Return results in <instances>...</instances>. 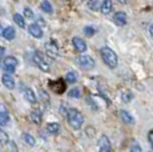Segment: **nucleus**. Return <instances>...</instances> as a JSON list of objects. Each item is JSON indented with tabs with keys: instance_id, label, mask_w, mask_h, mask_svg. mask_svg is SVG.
<instances>
[{
	"instance_id": "nucleus-5",
	"label": "nucleus",
	"mask_w": 153,
	"mask_h": 152,
	"mask_svg": "<svg viewBox=\"0 0 153 152\" xmlns=\"http://www.w3.org/2000/svg\"><path fill=\"white\" fill-rule=\"evenodd\" d=\"M49 87H51V89L55 93H59V95H61L63 92H65V89H67L65 81H64L63 79H56V80L49 81Z\"/></svg>"
},
{
	"instance_id": "nucleus-8",
	"label": "nucleus",
	"mask_w": 153,
	"mask_h": 152,
	"mask_svg": "<svg viewBox=\"0 0 153 152\" xmlns=\"http://www.w3.org/2000/svg\"><path fill=\"white\" fill-rule=\"evenodd\" d=\"M72 44H73V47H75V49L77 52H85L87 51V43H85L81 37L75 36L72 39Z\"/></svg>"
},
{
	"instance_id": "nucleus-18",
	"label": "nucleus",
	"mask_w": 153,
	"mask_h": 152,
	"mask_svg": "<svg viewBox=\"0 0 153 152\" xmlns=\"http://www.w3.org/2000/svg\"><path fill=\"white\" fill-rule=\"evenodd\" d=\"M40 8H42V11L47 13H52L53 12V7H52V4L49 1H47V0H44V1L40 3Z\"/></svg>"
},
{
	"instance_id": "nucleus-31",
	"label": "nucleus",
	"mask_w": 153,
	"mask_h": 152,
	"mask_svg": "<svg viewBox=\"0 0 153 152\" xmlns=\"http://www.w3.org/2000/svg\"><path fill=\"white\" fill-rule=\"evenodd\" d=\"M148 139H149V142H151V144L153 145V131H149V133H148Z\"/></svg>"
},
{
	"instance_id": "nucleus-7",
	"label": "nucleus",
	"mask_w": 153,
	"mask_h": 152,
	"mask_svg": "<svg viewBox=\"0 0 153 152\" xmlns=\"http://www.w3.org/2000/svg\"><path fill=\"white\" fill-rule=\"evenodd\" d=\"M44 48H45V52L48 54V56L55 57V59H57V57H59V47H57V44H56L55 42L45 43Z\"/></svg>"
},
{
	"instance_id": "nucleus-26",
	"label": "nucleus",
	"mask_w": 153,
	"mask_h": 152,
	"mask_svg": "<svg viewBox=\"0 0 153 152\" xmlns=\"http://www.w3.org/2000/svg\"><path fill=\"white\" fill-rule=\"evenodd\" d=\"M68 95L71 96V98H73V99H79L81 96V93H80V89H77V88H72L69 91Z\"/></svg>"
},
{
	"instance_id": "nucleus-12",
	"label": "nucleus",
	"mask_w": 153,
	"mask_h": 152,
	"mask_svg": "<svg viewBox=\"0 0 153 152\" xmlns=\"http://www.w3.org/2000/svg\"><path fill=\"white\" fill-rule=\"evenodd\" d=\"M1 81H3V84H4L8 89H13L15 88V80H13V77L10 74H4V75H3L1 76Z\"/></svg>"
},
{
	"instance_id": "nucleus-24",
	"label": "nucleus",
	"mask_w": 153,
	"mask_h": 152,
	"mask_svg": "<svg viewBox=\"0 0 153 152\" xmlns=\"http://www.w3.org/2000/svg\"><path fill=\"white\" fill-rule=\"evenodd\" d=\"M8 135L5 131H3L1 128H0V144H5V143H8Z\"/></svg>"
},
{
	"instance_id": "nucleus-27",
	"label": "nucleus",
	"mask_w": 153,
	"mask_h": 152,
	"mask_svg": "<svg viewBox=\"0 0 153 152\" xmlns=\"http://www.w3.org/2000/svg\"><path fill=\"white\" fill-rule=\"evenodd\" d=\"M88 7H89V8H91V10L96 11V10H97V8H99V7H100V8H101V4H100V3H99V1H96V0H95V1H89V3H88Z\"/></svg>"
},
{
	"instance_id": "nucleus-36",
	"label": "nucleus",
	"mask_w": 153,
	"mask_h": 152,
	"mask_svg": "<svg viewBox=\"0 0 153 152\" xmlns=\"http://www.w3.org/2000/svg\"><path fill=\"white\" fill-rule=\"evenodd\" d=\"M0 152H1V151H0Z\"/></svg>"
},
{
	"instance_id": "nucleus-4",
	"label": "nucleus",
	"mask_w": 153,
	"mask_h": 152,
	"mask_svg": "<svg viewBox=\"0 0 153 152\" xmlns=\"http://www.w3.org/2000/svg\"><path fill=\"white\" fill-rule=\"evenodd\" d=\"M77 64L83 69H92L95 67V60L91 56H88V55H80L77 57Z\"/></svg>"
},
{
	"instance_id": "nucleus-33",
	"label": "nucleus",
	"mask_w": 153,
	"mask_h": 152,
	"mask_svg": "<svg viewBox=\"0 0 153 152\" xmlns=\"http://www.w3.org/2000/svg\"><path fill=\"white\" fill-rule=\"evenodd\" d=\"M149 34H151V37L153 39V24L151 25V27H149Z\"/></svg>"
},
{
	"instance_id": "nucleus-29",
	"label": "nucleus",
	"mask_w": 153,
	"mask_h": 152,
	"mask_svg": "<svg viewBox=\"0 0 153 152\" xmlns=\"http://www.w3.org/2000/svg\"><path fill=\"white\" fill-rule=\"evenodd\" d=\"M24 15H25V17H28V19H32L33 17V12H32V10L31 8H24Z\"/></svg>"
},
{
	"instance_id": "nucleus-20",
	"label": "nucleus",
	"mask_w": 153,
	"mask_h": 152,
	"mask_svg": "<svg viewBox=\"0 0 153 152\" xmlns=\"http://www.w3.org/2000/svg\"><path fill=\"white\" fill-rule=\"evenodd\" d=\"M13 22L16 23V24L19 25L20 28H24V27H25L24 17H23L22 15H19V13H15V15H13Z\"/></svg>"
},
{
	"instance_id": "nucleus-17",
	"label": "nucleus",
	"mask_w": 153,
	"mask_h": 152,
	"mask_svg": "<svg viewBox=\"0 0 153 152\" xmlns=\"http://www.w3.org/2000/svg\"><path fill=\"white\" fill-rule=\"evenodd\" d=\"M8 121H10V115L1 106V110H0V125H5Z\"/></svg>"
},
{
	"instance_id": "nucleus-34",
	"label": "nucleus",
	"mask_w": 153,
	"mask_h": 152,
	"mask_svg": "<svg viewBox=\"0 0 153 152\" xmlns=\"http://www.w3.org/2000/svg\"><path fill=\"white\" fill-rule=\"evenodd\" d=\"M3 32H4V30H3V27H1V24H0V35L3 36Z\"/></svg>"
},
{
	"instance_id": "nucleus-14",
	"label": "nucleus",
	"mask_w": 153,
	"mask_h": 152,
	"mask_svg": "<svg viewBox=\"0 0 153 152\" xmlns=\"http://www.w3.org/2000/svg\"><path fill=\"white\" fill-rule=\"evenodd\" d=\"M120 118H121V120L125 123V124H133L134 123V119L132 118V115L128 112V111H120Z\"/></svg>"
},
{
	"instance_id": "nucleus-35",
	"label": "nucleus",
	"mask_w": 153,
	"mask_h": 152,
	"mask_svg": "<svg viewBox=\"0 0 153 152\" xmlns=\"http://www.w3.org/2000/svg\"><path fill=\"white\" fill-rule=\"evenodd\" d=\"M152 150H153V145H152Z\"/></svg>"
},
{
	"instance_id": "nucleus-1",
	"label": "nucleus",
	"mask_w": 153,
	"mask_h": 152,
	"mask_svg": "<svg viewBox=\"0 0 153 152\" xmlns=\"http://www.w3.org/2000/svg\"><path fill=\"white\" fill-rule=\"evenodd\" d=\"M65 116H67V121H68V124L72 128H75V130L81 128V125L84 123V116L80 111L75 110V108H71V110H68Z\"/></svg>"
},
{
	"instance_id": "nucleus-32",
	"label": "nucleus",
	"mask_w": 153,
	"mask_h": 152,
	"mask_svg": "<svg viewBox=\"0 0 153 152\" xmlns=\"http://www.w3.org/2000/svg\"><path fill=\"white\" fill-rule=\"evenodd\" d=\"M4 54H5V49L3 48V47H0V57H1Z\"/></svg>"
},
{
	"instance_id": "nucleus-6",
	"label": "nucleus",
	"mask_w": 153,
	"mask_h": 152,
	"mask_svg": "<svg viewBox=\"0 0 153 152\" xmlns=\"http://www.w3.org/2000/svg\"><path fill=\"white\" fill-rule=\"evenodd\" d=\"M33 61H35V64H36V66L42 69V71H44V72H48L49 71L48 61L44 59L43 55L40 54V52H35V54H33Z\"/></svg>"
},
{
	"instance_id": "nucleus-30",
	"label": "nucleus",
	"mask_w": 153,
	"mask_h": 152,
	"mask_svg": "<svg viewBox=\"0 0 153 152\" xmlns=\"http://www.w3.org/2000/svg\"><path fill=\"white\" fill-rule=\"evenodd\" d=\"M131 152H143V150H141V147L137 143H134V144H132L131 147Z\"/></svg>"
},
{
	"instance_id": "nucleus-22",
	"label": "nucleus",
	"mask_w": 153,
	"mask_h": 152,
	"mask_svg": "<svg viewBox=\"0 0 153 152\" xmlns=\"http://www.w3.org/2000/svg\"><path fill=\"white\" fill-rule=\"evenodd\" d=\"M67 81H68V83H76V81H77V74H76L75 71H69L68 74H67Z\"/></svg>"
},
{
	"instance_id": "nucleus-23",
	"label": "nucleus",
	"mask_w": 153,
	"mask_h": 152,
	"mask_svg": "<svg viewBox=\"0 0 153 152\" xmlns=\"http://www.w3.org/2000/svg\"><path fill=\"white\" fill-rule=\"evenodd\" d=\"M23 140H24V143H27L28 145H35V139L32 135H29V133H23Z\"/></svg>"
},
{
	"instance_id": "nucleus-9",
	"label": "nucleus",
	"mask_w": 153,
	"mask_h": 152,
	"mask_svg": "<svg viewBox=\"0 0 153 152\" xmlns=\"http://www.w3.org/2000/svg\"><path fill=\"white\" fill-rule=\"evenodd\" d=\"M113 22H114V24L119 25V27L125 25L126 24V15H125V12H121V11L116 12L113 15Z\"/></svg>"
},
{
	"instance_id": "nucleus-3",
	"label": "nucleus",
	"mask_w": 153,
	"mask_h": 152,
	"mask_svg": "<svg viewBox=\"0 0 153 152\" xmlns=\"http://www.w3.org/2000/svg\"><path fill=\"white\" fill-rule=\"evenodd\" d=\"M17 64H19V61H17V59L15 56H8L4 59V61H3V67H4L7 74H13L16 67H17Z\"/></svg>"
},
{
	"instance_id": "nucleus-19",
	"label": "nucleus",
	"mask_w": 153,
	"mask_h": 152,
	"mask_svg": "<svg viewBox=\"0 0 153 152\" xmlns=\"http://www.w3.org/2000/svg\"><path fill=\"white\" fill-rule=\"evenodd\" d=\"M47 131H48L49 133H57L59 131H60V124L59 123H51V124L47 125Z\"/></svg>"
},
{
	"instance_id": "nucleus-10",
	"label": "nucleus",
	"mask_w": 153,
	"mask_h": 152,
	"mask_svg": "<svg viewBox=\"0 0 153 152\" xmlns=\"http://www.w3.org/2000/svg\"><path fill=\"white\" fill-rule=\"evenodd\" d=\"M99 145H100V152H113V150H112V147H111V143L107 136H101V139H100V142H99Z\"/></svg>"
},
{
	"instance_id": "nucleus-25",
	"label": "nucleus",
	"mask_w": 153,
	"mask_h": 152,
	"mask_svg": "<svg viewBox=\"0 0 153 152\" xmlns=\"http://www.w3.org/2000/svg\"><path fill=\"white\" fill-rule=\"evenodd\" d=\"M84 34H85V36L91 37V36H93V35L96 34V30L93 27H91V25H87V27L84 28Z\"/></svg>"
},
{
	"instance_id": "nucleus-13",
	"label": "nucleus",
	"mask_w": 153,
	"mask_h": 152,
	"mask_svg": "<svg viewBox=\"0 0 153 152\" xmlns=\"http://www.w3.org/2000/svg\"><path fill=\"white\" fill-rule=\"evenodd\" d=\"M15 36H16V31H15L13 27H11V25H10V27L4 28V32H3V37H4V39L13 40Z\"/></svg>"
},
{
	"instance_id": "nucleus-28",
	"label": "nucleus",
	"mask_w": 153,
	"mask_h": 152,
	"mask_svg": "<svg viewBox=\"0 0 153 152\" xmlns=\"http://www.w3.org/2000/svg\"><path fill=\"white\" fill-rule=\"evenodd\" d=\"M132 92H123V101H125V103H128V101H131L132 100Z\"/></svg>"
},
{
	"instance_id": "nucleus-21",
	"label": "nucleus",
	"mask_w": 153,
	"mask_h": 152,
	"mask_svg": "<svg viewBox=\"0 0 153 152\" xmlns=\"http://www.w3.org/2000/svg\"><path fill=\"white\" fill-rule=\"evenodd\" d=\"M31 119L33 123H36V124H39L40 121H42V112L40 111H32L31 112Z\"/></svg>"
},
{
	"instance_id": "nucleus-16",
	"label": "nucleus",
	"mask_w": 153,
	"mask_h": 152,
	"mask_svg": "<svg viewBox=\"0 0 153 152\" xmlns=\"http://www.w3.org/2000/svg\"><path fill=\"white\" fill-rule=\"evenodd\" d=\"M112 7H113V4H112V1L111 0H105V1H102L101 3V12L104 13V15H108V13L112 11Z\"/></svg>"
},
{
	"instance_id": "nucleus-11",
	"label": "nucleus",
	"mask_w": 153,
	"mask_h": 152,
	"mask_svg": "<svg viewBox=\"0 0 153 152\" xmlns=\"http://www.w3.org/2000/svg\"><path fill=\"white\" fill-rule=\"evenodd\" d=\"M28 32L33 37H36V39L43 37V30L40 28V25H37V24H31V25H29V27H28Z\"/></svg>"
},
{
	"instance_id": "nucleus-15",
	"label": "nucleus",
	"mask_w": 153,
	"mask_h": 152,
	"mask_svg": "<svg viewBox=\"0 0 153 152\" xmlns=\"http://www.w3.org/2000/svg\"><path fill=\"white\" fill-rule=\"evenodd\" d=\"M23 93H24V98L27 101H29V103H32V104L36 103V96H35V93L31 88H24Z\"/></svg>"
},
{
	"instance_id": "nucleus-2",
	"label": "nucleus",
	"mask_w": 153,
	"mask_h": 152,
	"mask_svg": "<svg viewBox=\"0 0 153 152\" xmlns=\"http://www.w3.org/2000/svg\"><path fill=\"white\" fill-rule=\"evenodd\" d=\"M100 55H101V59L107 64L109 68H116L117 63H119V59H117V55L114 54V51H112L108 47H104V48L100 49Z\"/></svg>"
}]
</instances>
